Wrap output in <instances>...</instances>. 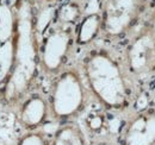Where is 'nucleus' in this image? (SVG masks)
<instances>
[{"instance_id": "nucleus-16", "label": "nucleus", "mask_w": 155, "mask_h": 145, "mask_svg": "<svg viewBox=\"0 0 155 145\" xmlns=\"http://www.w3.org/2000/svg\"><path fill=\"white\" fill-rule=\"evenodd\" d=\"M101 125H103V120H101L100 117H94L93 119H91L88 121V126L91 127L92 130H94V131L99 130L101 127Z\"/></svg>"}, {"instance_id": "nucleus-9", "label": "nucleus", "mask_w": 155, "mask_h": 145, "mask_svg": "<svg viewBox=\"0 0 155 145\" xmlns=\"http://www.w3.org/2000/svg\"><path fill=\"white\" fill-rule=\"evenodd\" d=\"M51 145H88L85 132L75 123L58 127L51 137Z\"/></svg>"}, {"instance_id": "nucleus-6", "label": "nucleus", "mask_w": 155, "mask_h": 145, "mask_svg": "<svg viewBox=\"0 0 155 145\" xmlns=\"http://www.w3.org/2000/svg\"><path fill=\"white\" fill-rule=\"evenodd\" d=\"M75 42L71 25L58 23L51 27L39 45V64L48 74H60Z\"/></svg>"}, {"instance_id": "nucleus-4", "label": "nucleus", "mask_w": 155, "mask_h": 145, "mask_svg": "<svg viewBox=\"0 0 155 145\" xmlns=\"http://www.w3.org/2000/svg\"><path fill=\"white\" fill-rule=\"evenodd\" d=\"M149 0H105L101 8V32L109 38L128 35L138 24Z\"/></svg>"}, {"instance_id": "nucleus-11", "label": "nucleus", "mask_w": 155, "mask_h": 145, "mask_svg": "<svg viewBox=\"0 0 155 145\" xmlns=\"http://www.w3.org/2000/svg\"><path fill=\"white\" fill-rule=\"evenodd\" d=\"M16 31V12L6 4H0V43L11 40Z\"/></svg>"}, {"instance_id": "nucleus-2", "label": "nucleus", "mask_w": 155, "mask_h": 145, "mask_svg": "<svg viewBox=\"0 0 155 145\" xmlns=\"http://www.w3.org/2000/svg\"><path fill=\"white\" fill-rule=\"evenodd\" d=\"M37 19L31 0H18L16 7V31L13 36V68L5 87V99L17 101L30 89L39 64Z\"/></svg>"}, {"instance_id": "nucleus-5", "label": "nucleus", "mask_w": 155, "mask_h": 145, "mask_svg": "<svg viewBox=\"0 0 155 145\" xmlns=\"http://www.w3.org/2000/svg\"><path fill=\"white\" fill-rule=\"evenodd\" d=\"M122 61L137 85L155 76V38L146 26L130 38Z\"/></svg>"}, {"instance_id": "nucleus-12", "label": "nucleus", "mask_w": 155, "mask_h": 145, "mask_svg": "<svg viewBox=\"0 0 155 145\" xmlns=\"http://www.w3.org/2000/svg\"><path fill=\"white\" fill-rule=\"evenodd\" d=\"M15 60V43L13 38L0 44V83L10 77Z\"/></svg>"}, {"instance_id": "nucleus-14", "label": "nucleus", "mask_w": 155, "mask_h": 145, "mask_svg": "<svg viewBox=\"0 0 155 145\" xmlns=\"http://www.w3.org/2000/svg\"><path fill=\"white\" fill-rule=\"evenodd\" d=\"M78 17H79V10H78L75 5H72V4H68V5L63 6L58 11V23L67 24V25H71V23L75 21Z\"/></svg>"}, {"instance_id": "nucleus-3", "label": "nucleus", "mask_w": 155, "mask_h": 145, "mask_svg": "<svg viewBox=\"0 0 155 145\" xmlns=\"http://www.w3.org/2000/svg\"><path fill=\"white\" fill-rule=\"evenodd\" d=\"M58 75L50 88L49 109L53 118L68 120L84 111L88 92L82 76L75 69L63 70Z\"/></svg>"}, {"instance_id": "nucleus-10", "label": "nucleus", "mask_w": 155, "mask_h": 145, "mask_svg": "<svg viewBox=\"0 0 155 145\" xmlns=\"http://www.w3.org/2000/svg\"><path fill=\"white\" fill-rule=\"evenodd\" d=\"M101 31L100 13H92L82 19L75 31V42L80 45L91 43Z\"/></svg>"}, {"instance_id": "nucleus-18", "label": "nucleus", "mask_w": 155, "mask_h": 145, "mask_svg": "<svg viewBox=\"0 0 155 145\" xmlns=\"http://www.w3.org/2000/svg\"><path fill=\"white\" fill-rule=\"evenodd\" d=\"M45 1H54V0H45Z\"/></svg>"}, {"instance_id": "nucleus-1", "label": "nucleus", "mask_w": 155, "mask_h": 145, "mask_svg": "<svg viewBox=\"0 0 155 145\" xmlns=\"http://www.w3.org/2000/svg\"><path fill=\"white\" fill-rule=\"evenodd\" d=\"M82 69L88 89L105 108L125 111L137 99L138 85L127 72L123 61L109 51H91L84 60Z\"/></svg>"}, {"instance_id": "nucleus-17", "label": "nucleus", "mask_w": 155, "mask_h": 145, "mask_svg": "<svg viewBox=\"0 0 155 145\" xmlns=\"http://www.w3.org/2000/svg\"><path fill=\"white\" fill-rule=\"evenodd\" d=\"M92 145H118V143L115 144L114 142H110V140H99V142H97V143H94V144Z\"/></svg>"}, {"instance_id": "nucleus-13", "label": "nucleus", "mask_w": 155, "mask_h": 145, "mask_svg": "<svg viewBox=\"0 0 155 145\" xmlns=\"http://www.w3.org/2000/svg\"><path fill=\"white\" fill-rule=\"evenodd\" d=\"M17 145H51V139L48 137L47 133L31 130L23 137H20Z\"/></svg>"}, {"instance_id": "nucleus-8", "label": "nucleus", "mask_w": 155, "mask_h": 145, "mask_svg": "<svg viewBox=\"0 0 155 145\" xmlns=\"http://www.w3.org/2000/svg\"><path fill=\"white\" fill-rule=\"evenodd\" d=\"M49 114L48 100L42 95L35 94L24 101L19 111V120L26 128L36 130L44 124Z\"/></svg>"}, {"instance_id": "nucleus-7", "label": "nucleus", "mask_w": 155, "mask_h": 145, "mask_svg": "<svg viewBox=\"0 0 155 145\" xmlns=\"http://www.w3.org/2000/svg\"><path fill=\"white\" fill-rule=\"evenodd\" d=\"M118 145H155V102L129 115L120 128Z\"/></svg>"}, {"instance_id": "nucleus-15", "label": "nucleus", "mask_w": 155, "mask_h": 145, "mask_svg": "<svg viewBox=\"0 0 155 145\" xmlns=\"http://www.w3.org/2000/svg\"><path fill=\"white\" fill-rule=\"evenodd\" d=\"M144 26H146L147 30L150 32V35L155 38V10H154V12L150 14V17H149L147 24H146Z\"/></svg>"}]
</instances>
